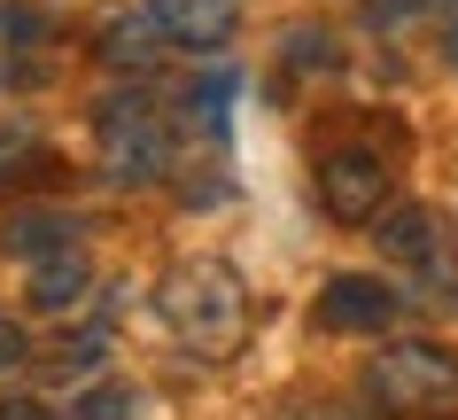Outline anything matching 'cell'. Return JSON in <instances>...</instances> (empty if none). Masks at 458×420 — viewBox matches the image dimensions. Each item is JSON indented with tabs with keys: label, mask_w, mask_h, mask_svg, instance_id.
<instances>
[{
	"label": "cell",
	"mask_w": 458,
	"mask_h": 420,
	"mask_svg": "<svg viewBox=\"0 0 458 420\" xmlns=\"http://www.w3.org/2000/svg\"><path fill=\"white\" fill-rule=\"evenodd\" d=\"M156 320H164L187 350H202V358H225V350L242 343L249 296H242V280H233L225 265H210V257H187V265H171V272H164V288H156Z\"/></svg>",
	"instance_id": "cell-1"
},
{
	"label": "cell",
	"mask_w": 458,
	"mask_h": 420,
	"mask_svg": "<svg viewBox=\"0 0 458 420\" xmlns=\"http://www.w3.org/2000/svg\"><path fill=\"white\" fill-rule=\"evenodd\" d=\"M373 397L396 420H443L458 413V358L435 343H396L373 358Z\"/></svg>",
	"instance_id": "cell-2"
},
{
	"label": "cell",
	"mask_w": 458,
	"mask_h": 420,
	"mask_svg": "<svg viewBox=\"0 0 458 420\" xmlns=\"http://www.w3.org/2000/svg\"><path fill=\"white\" fill-rule=\"evenodd\" d=\"M94 124H101V164H109L117 179H156V172L171 164V124L156 117L140 94L101 101Z\"/></svg>",
	"instance_id": "cell-3"
},
{
	"label": "cell",
	"mask_w": 458,
	"mask_h": 420,
	"mask_svg": "<svg viewBox=\"0 0 458 420\" xmlns=\"http://www.w3.org/2000/svg\"><path fill=\"white\" fill-rule=\"evenodd\" d=\"M388 195V156L381 149H358V141H335L318 156V202L335 219H373Z\"/></svg>",
	"instance_id": "cell-4"
},
{
	"label": "cell",
	"mask_w": 458,
	"mask_h": 420,
	"mask_svg": "<svg viewBox=\"0 0 458 420\" xmlns=\"http://www.w3.org/2000/svg\"><path fill=\"white\" fill-rule=\"evenodd\" d=\"M148 16L179 47H217V39H233V24H242V0H148Z\"/></svg>",
	"instance_id": "cell-5"
},
{
	"label": "cell",
	"mask_w": 458,
	"mask_h": 420,
	"mask_svg": "<svg viewBox=\"0 0 458 420\" xmlns=\"http://www.w3.org/2000/svg\"><path fill=\"white\" fill-rule=\"evenodd\" d=\"M388 312H396V296H388L381 280H327V296H318V320L327 327H381Z\"/></svg>",
	"instance_id": "cell-6"
},
{
	"label": "cell",
	"mask_w": 458,
	"mask_h": 420,
	"mask_svg": "<svg viewBox=\"0 0 458 420\" xmlns=\"http://www.w3.org/2000/svg\"><path fill=\"white\" fill-rule=\"evenodd\" d=\"M156 47H164V31H156V16H148V8H132V16L101 39V55H109L117 71H148V63H156Z\"/></svg>",
	"instance_id": "cell-7"
},
{
	"label": "cell",
	"mask_w": 458,
	"mask_h": 420,
	"mask_svg": "<svg viewBox=\"0 0 458 420\" xmlns=\"http://www.w3.org/2000/svg\"><path fill=\"white\" fill-rule=\"evenodd\" d=\"M78 288H86V257H55V265L31 272V304H39V312H63Z\"/></svg>",
	"instance_id": "cell-8"
},
{
	"label": "cell",
	"mask_w": 458,
	"mask_h": 420,
	"mask_svg": "<svg viewBox=\"0 0 458 420\" xmlns=\"http://www.w3.org/2000/svg\"><path fill=\"white\" fill-rule=\"evenodd\" d=\"M31 156V133L24 124H0V164H24Z\"/></svg>",
	"instance_id": "cell-9"
}]
</instances>
